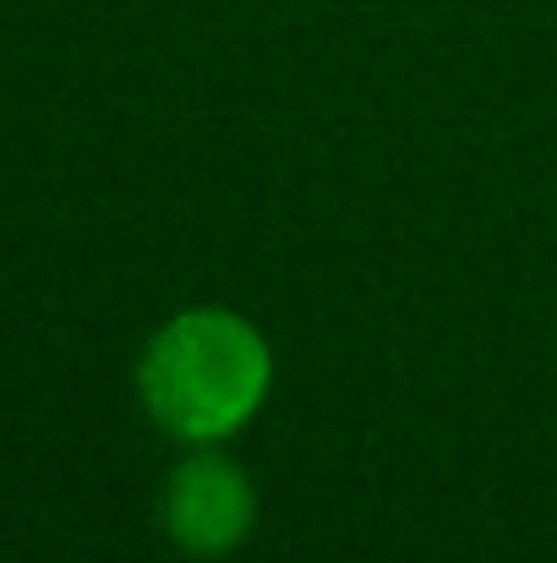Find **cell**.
Returning a JSON list of instances; mask_svg holds the SVG:
<instances>
[{"instance_id":"6da1fadb","label":"cell","mask_w":557,"mask_h":563,"mask_svg":"<svg viewBox=\"0 0 557 563\" xmlns=\"http://www.w3.org/2000/svg\"><path fill=\"white\" fill-rule=\"evenodd\" d=\"M137 405L186 449L230 443L274 394V345L235 307H181L137 351Z\"/></svg>"},{"instance_id":"7a4b0ae2","label":"cell","mask_w":557,"mask_h":563,"mask_svg":"<svg viewBox=\"0 0 557 563\" xmlns=\"http://www.w3.org/2000/svg\"><path fill=\"white\" fill-rule=\"evenodd\" d=\"M154 515L176 553L202 563L230 559L257 531V482L224 454V443H197L159 482Z\"/></svg>"}]
</instances>
